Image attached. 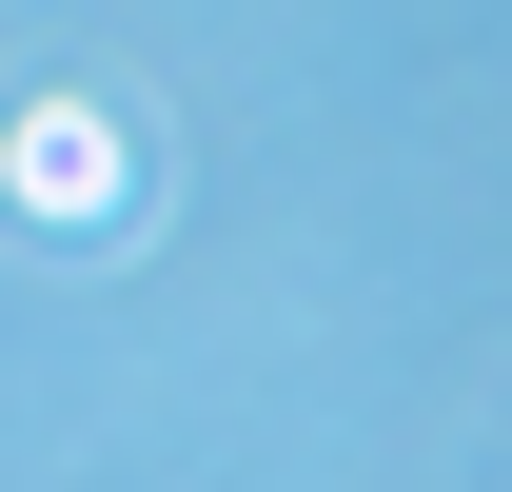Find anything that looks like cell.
<instances>
[{"label": "cell", "instance_id": "obj_1", "mask_svg": "<svg viewBox=\"0 0 512 492\" xmlns=\"http://www.w3.org/2000/svg\"><path fill=\"white\" fill-rule=\"evenodd\" d=\"M0 178L40 197V217H119V119H99V99H40V119H20V158H0Z\"/></svg>", "mask_w": 512, "mask_h": 492}]
</instances>
